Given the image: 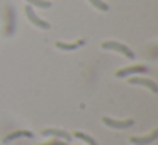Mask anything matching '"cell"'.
Instances as JSON below:
<instances>
[{
	"label": "cell",
	"instance_id": "6da1fadb",
	"mask_svg": "<svg viewBox=\"0 0 158 145\" xmlns=\"http://www.w3.org/2000/svg\"><path fill=\"white\" fill-rule=\"evenodd\" d=\"M102 46L104 50H112V51H117L121 53V55L127 56V58H134V51L133 50H129L126 45H123V43H117V41H102Z\"/></svg>",
	"mask_w": 158,
	"mask_h": 145
},
{
	"label": "cell",
	"instance_id": "7a4b0ae2",
	"mask_svg": "<svg viewBox=\"0 0 158 145\" xmlns=\"http://www.w3.org/2000/svg\"><path fill=\"white\" fill-rule=\"evenodd\" d=\"M104 125H107L109 128H114V130H126V128H131L134 125L133 120H112V118L102 116L100 118Z\"/></svg>",
	"mask_w": 158,
	"mask_h": 145
},
{
	"label": "cell",
	"instance_id": "3957f363",
	"mask_svg": "<svg viewBox=\"0 0 158 145\" xmlns=\"http://www.w3.org/2000/svg\"><path fill=\"white\" fill-rule=\"evenodd\" d=\"M24 12H26V17H27L29 21H31L32 24L36 26V28H39V29H49V22L43 21L39 15H36V12L32 11L31 5H26V7H24Z\"/></svg>",
	"mask_w": 158,
	"mask_h": 145
},
{
	"label": "cell",
	"instance_id": "277c9868",
	"mask_svg": "<svg viewBox=\"0 0 158 145\" xmlns=\"http://www.w3.org/2000/svg\"><path fill=\"white\" fill-rule=\"evenodd\" d=\"M146 72H148L146 65H134V67H126V68L117 70L116 77L123 79V77H129V75H134V73H146Z\"/></svg>",
	"mask_w": 158,
	"mask_h": 145
},
{
	"label": "cell",
	"instance_id": "5b68a950",
	"mask_svg": "<svg viewBox=\"0 0 158 145\" xmlns=\"http://www.w3.org/2000/svg\"><path fill=\"white\" fill-rule=\"evenodd\" d=\"M129 84L131 86H143V87H146V89H150L153 94L158 92V86L151 79H144V77H131Z\"/></svg>",
	"mask_w": 158,
	"mask_h": 145
},
{
	"label": "cell",
	"instance_id": "8992f818",
	"mask_svg": "<svg viewBox=\"0 0 158 145\" xmlns=\"http://www.w3.org/2000/svg\"><path fill=\"white\" fill-rule=\"evenodd\" d=\"M44 137H53V138H60V140H65V142H70L72 140V135L65 130H60V128H44L41 131Z\"/></svg>",
	"mask_w": 158,
	"mask_h": 145
},
{
	"label": "cell",
	"instance_id": "52a82bcc",
	"mask_svg": "<svg viewBox=\"0 0 158 145\" xmlns=\"http://www.w3.org/2000/svg\"><path fill=\"white\" fill-rule=\"evenodd\" d=\"M156 138H158V130L155 128V130H151L146 137H129V142L133 145H148V143H151V142H155Z\"/></svg>",
	"mask_w": 158,
	"mask_h": 145
},
{
	"label": "cell",
	"instance_id": "ba28073f",
	"mask_svg": "<svg viewBox=\"0 0 158 145\" xmlns=\"http://www.w3.org/2000/svg\"><path fill=\"white\" fill-rule=\"evenodd\" d=\"M34 135L31 133V131H27V130H14L12 133H7L4 137V143H10V142H14V140H17V138H32Z\"/></svg>",
	"mask_w": 158,
	"mask_h": 145
},
{
	"label": "cell",
	"instance_id": "9c48e42d",
	"mask_svg": "<svg viewBox=\"0 0 158 145\" xmlns=\"http://www.w3.org/2000/svg\"><path fill=\"white\" fill-rule=\"evenodd\" d=\"M55 45H56V48L63 50V51H72V50H77V48H80V46H83V45H85V41H83V39H78V41H75V43H63V41H56Z\"/></svg>",
	"mask_w": 158,
	"mask_h": 145
},
{
	"label": "cell",
	"instance_id": "30bf717a",
	"mask_svg": "<svg viewBox=\"0 0 158 145\" xmlns=\"http://www.w3.org/2000/svg\"><path fill=\"white\" fill-rule=\"evenodd\" d=\"M73 137H75V138H80V140H83L87 145H99L92 137H90V135L83 133V131H75V133H73Z\"/></svg>",
	"mask_w": 158,
	"mask_h": 145
},
{
	"label": "cell",
	"instance_id": "8fae6325",
	"mask_svg": "<svg viewBox=\"0 0 158 145\" xmlns=\"http://www.w3.org/2000/svg\"><path fill=\"white\" fill-rule=\"evenodd\" d=\"M31 5H36V7H41V9H49L51 4H49L48 0H27Z\"/></svg>",
	"mask_w": 158,
	"mask_h": 145
},
{
	"label": "cell",
	"instance_id": "7c38bea8",
	"mask_svg": "<svg viewBox=\"0 0 158 145\" xmlns=\"http://www.w3.org/2000/svg\"><path fill=\"white\" fill-rule=\"evenodd\" d=\"M89 2H90V4H92L95 9H99V11H104V12L109 11V5H107L106 2H102V0H89Z\"/></svg>",
	"mask_w": 158,
	"mask_h": 145
},
{
	"label": "cell",
	"instance_id": "4fadbf2b",
	"mask_svg": "<svg viewBox=\"0 0 158 145\" xmlns=\"http://www.w3.org/2000/svg\"><path fill=\"white\" fill-rule=\"evenodd\" d=\"M39 145H70V143L65 140H60V138H55V140H48L46 143H39Z\"/></svg>",
	"mask_w": 158,
	"mask_h": 145
}]
</instances>
